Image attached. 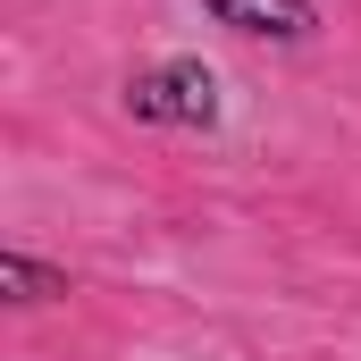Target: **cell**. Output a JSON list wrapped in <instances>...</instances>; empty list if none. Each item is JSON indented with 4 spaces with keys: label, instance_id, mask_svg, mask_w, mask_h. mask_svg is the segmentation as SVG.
<instances>
[{
    "label": "cell",
    "instance_id": "1",
    "mask_svg": "<svg viewBox=\"0 0 361 361\" xmlns=\"http://www.w3.org/2000/svg\"><path fill=\"white\" fill-rule=\"evenodd\" d=\"M118 109H126L135 126L210 135L219 109H227V92H219V68H202V59H152V68H135V76L118 85Z\"/></svg>",
    "mask_w": 361,
    "mask_h": 361
},
{
    "label": "cell",
    "instance_id": "2",
    "mask_svg": "<svg viewBox=\"0 0 361 361\" xmlns=\"http://www.w3.org/2000/svg\"><path fill=\"white\" fill-rule=\"evenodd\" d=\"M202 17L244 42H311L319 34V0H202Z\"/></svg>",
    "mask_w": 361,
    "mask_h": 361
},
{
    "label": "cell",
    "instance_id": "3",
    "mask_svg": "<svg viewBox=\"0 0 361 361\" xmlns=\"http://www.w3.org/2000/svg\"><path fill=\"white\" fill-rule=\"evenodd\" d=\"M0 302H17V311L68 302V269L42 261V252H25V244H8V252H0Z\"/></svg>",
    "mask_w": 361,
    "mask_h": 361
}]
</instances>
